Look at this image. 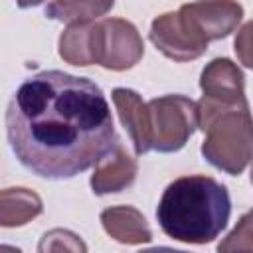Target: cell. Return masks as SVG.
I'll return each instance as SVG.
<instances>
[{
    "mask_svg": "<svg viewBox=\"0 0 253 253\" xmlns=\"http://www.w3.org/2000/svg\"><path fill=\"white\" fill-rule=\"evenodd\" d=\"M150 42L156 45L160 53L174 61H192L206 53L208 43L196 38L188 26L182 22L178 12L160 14L148 32Z\"/></svg>",
    "mask_w": 253,
    "mask_h": 253,
    "instance_id": "52a82bcc",
    "label": "cell"
},
{
    "mask_svg": "<svg viewBox=\"0 0 253 253\" xmlns=\"http://www.w3.org/2000/svg\"><path fill=\"white\" fill-rule=\"evenodd\" d=\"M182 22L206 43L227 38L243 20V8L237 0H200L180 6Z\"/></svg>",
    "mask_w": 253,
    "mask_h": 253,
    "instance_id": "8992f818",
    "label": "cell"
},
{
    "mask_svg": "<svg viewBox=\"0 0 253 253\" xmlns=\"http://www.w3.org/2000/svg\"><path fill=\"white\" fill-rule=\"evenodd\" d=\"M150 123V148L156 152H176L186 146L198 128L196 101L184 95H164L146 103Z\"/></svg>",
    "mask_w": 253,
    "mask_h": 253,
    "instance_id": "277c9868",
    "label": "cell"
},
{
    "mask_svg": "<svg viewBox=\"0 0 253 253\" xmlns=\"http://www.w3.org/2000/svg\"><path fill=\"white\" fill-rule=\"evenodd\" d=\"M45 0H16V4L20 6V8H36V6H40V4H43Z\"/></svg>",
    "mask_w": 253,
    "mask_h": 253,
    "instance_id": "e0dca14e",
    "label": "cell"
},
{
    "mask_svg": "<svg viewBox=\"0 0 253 253\" xmlns=\"http://www.w3.org/2000/svg\"><path fill=\"white\" fill-rule=\"evenodd\" d=\"M43 211L42 198L28 188L0 190V227H22Z\"/></svg>",
    "mask_w": 253,
    "mask_h": 253,
    "instance_id": "7c38bea8",
    "label": "cell"
},
{
    "mask_svg": "<svg viewBox=\"0 0 253 253\" xmlns=\"http://www.w3.org/2000/svg\"><path fill=\"white\" fill-rule=\"evenodd\" d=\"M6 134L20 164L47 180L85 172L119 140L101 87L57 69L40 71L16 89Z\"/></svg>",
    "mask_w": 253,
    "mask_h": 253,
    "instance_id": "6da1fadb",
    "label": "cell"
},
{
    "mask_svg": "<svg viewBox=\"0 0 253 253\" xmlns=\"http://www.w3.org/2000/svg\"><path fill=\"white\" fill-rule=\"evenodd\" d=\"M113 103L119 113V119L123 126L128 130V136L132 140L134 152L138 156L146 154L150 148V123H148V107L142 101V97L126 87L113 89Z\"/></svg>",
    "mask_w": 253,
    "mask_h": 253,
    "instance_id": "30bf717a",
    "label": "cell"
},
{
    "mask_svg": "<svg viewBox=\"0 0 253 253\" xmlns=\"http://www.w3.org/2000/svg\"><path fill=\"white\" fill-rule=\"evenodd\" d=\"M144 55V43L134 24L123 18L95 22V63L111 71L134 67Z\"/></svg>",
    "mask_w": 253,
    "mask_h": 253,
    "instance_id": "5b68a950",
    "label": "cell"
},
{
    "mask_svg": "<svg viewBox=\"0 0 253 253\" xmlns=\"http://www.w3.org/2000/svg\"><path fill=\"white\" fill-rule=\"evenodd\" d=\"M231 215L229 192L210 176H182L166 186L156 217L160 229L176 241L204 245L213 241Z\"/></svg>",
    "mask_w": 253,
    "mask_h": 253,
    "instance_id": "7a4b0ae2",
    "label": "cell"
},
{
    "mask_svg": "<svg viewBox=\"0 0 253 253\" xmlns=\"http://www.w3.org/2000/svg\"><path fill=\"white\" fill-rule=\"evenodd\" d=\"M59 57L79 67L95 63V22H71L59 36Z\"/></svg>",
    "mask_w": 253,
    "mask_h": 253,
    "instance_id": "4fadbf2b",
    "label": "cell"
},
{
    "mask_svg": "<svg viewBox=\"0 0 253 253\" xmlns=\"http://www.w3.org/2000/svg\"><path fill=\"white\" fill-rule=\"evenodd\" d=\"M249 34H251V24H245L235 38V53L241 57L245 67H251V57H249Z\"/></svg>",
    "mask_w": 253,
    "mask_h": 253,
    "instance_id": "2e32d148",
    "label": "cell"
},
{
    "mask_svg": "<svg viewBox=\"0 0 253 253\" xmlns=\"http://www.w3.org/2000/svg\"><path fill=\"white\" fill-rule=\"evenodd\" d=\"M198 128L206 132L204 158L217 170L239 176L253 156V132L249 103L225 105L202 97L196 103Z\"/></svg>",
    "mask_w": 253,
    "mask_h": 253,
    "instance_id": "3957f363",
    "label": "cell"
},
{
    "mask_svg": "<svg viewBox=\"0 0 253 253\" xmlns=\"http://www.w3.org/2000/svg\"><path fill=\"white\" fill-rule=\"evenodd\" d=\"M115 0H51L45 16L57 22H93L111 12Z\"/></svg>",
    "mask_w": 253,
    "mask_h": 253,
    "instance_id": "5bb4252c",
    "label": "cell"
},
{
    "mask_svg": "<svg viewBox=\"0 0 253 253\" xmlns=\"http://www.w3.org/2000/svg\"><path fill=\"white\" fill-rule=\"evenodd\" d=\"M101 225L109 237L125 245H142L152 241L146 217L132 206H113L103 210Z\"/></svg>",
    "mask_w": 253,
    "mask_h": 253,
    "instance_id": "8fae6325",
    "label": "cell"
},
{
    "mask_svg": "<svg viewBox=\"0 0 253 253\" xmlns=\"http://www.w3.org/2000/svg\"><path fill=\"white\" fill-rule=\"evenodd\" d=\"M138 166L136 160L125 150L121 140L113 144V148L99 158L95 164V170L91 174V190L97 196H107V194H117L126 190L134 178H136Z\"/></svg>",
    "mask_w": 253,
    "mask_h": 253,
    "instance_id": "ba28073f",
    "label": "cell"
},
{
    "mask_svg": "<svg viewBox=\"0 0 253 253\" xmlns=\"http://www.w3.org/2000/svg\"><path fill=\"white\" fill-rule=\"evenodd\" d=\"M61 249L63 251H87V245L79 239V235L67 229L47 231L38 245V251H61Z\"/></svg>",
    "mask_w": 253,
    "mask_h": 253,
    "instance_id": "9a60e30c",
    "label": "cell"
},
{
    "mask_svg": "<svg viewBox=\"0 0 253 253\" xmlns=\"http://www.w3.org/2000/svg\"><path fill=\"white\" fill-rule=\"evenodd\" d=\"M200 89L206 99L227 103V105H241L247 103L245 99V79L237 63L227 57L211 59L200 77Z\"/></svg>",
    "mask_w": 253,
    "mask_h": 253,
    "instance_id": "9c48e42d",
    "label": "cell"
}]
</instances>
